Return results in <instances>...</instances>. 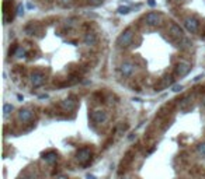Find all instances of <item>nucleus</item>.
<instances>
[{
	"label": "nucleus",
	"instance_id": "1",
	"mask_svg": "<svg viewBox=\"0 0 205 179\" xmlns=\"http://www.w3.org/2000/svg\"><path fill=\"white\" fill-rule=\"evenodd\" d=\"M134 39V30L132 28H126L119 34V37L117 38V45L121 48H126L129 46L131 42Z\"/></svg>",
	"mask_w": 205,
	"mask_h": 179
},
{
	"label": "nucleus",
	"instance_id": "2",
	"mask_svg": "<svg viewBox=\"0 0 205 179\" xmlns=\"http://www.w3.org/2000/svg\"><path fill=\"white\" fill-rule=\"evenodd\" d=\"M90 158H92V151H90V148H80V150H77V153H76V160H77L79 164L87 165L89 161H90Z\"/></svg>",
	"mask_w": 205,
	"mask_h": 179
},
{
	"label": "nucleus",
	"instance_id": "3",
	"mask_svg": "<svg viewBox=\"0 0 205 179\" xmlns=\"http://www.w3.org/2000/svg\"><path fill=\"white\" fill-rule=\"evenodd\" d=\"M184 27H185V30L191 34H195V32L198 31V28H200V21L194 18V17H187L185 20H184Z\"/></svg>",
	"mask_w": 205,
	"mask_h": 179
},
{
	"label": "nucleus",
	"instance_id": "4",
	"mask_svg": "<svg viewBox=\"0 0 205 179\" xmlns=\"http://www.w3.org/2000/svg\"><path fill=\"white\" fill-rule=\"evenodd\" d=\"M90 118H92V121L94 122V123H105L108 119V115L105 111H102V109H96V111L92 112V115H90Z\"/></svg>",
	"mask_w": 205,
	"mask_h": 179
},
{
	"label": "nucleus",
	"instance_id": "5",
	"mask_svg": "<svg viewBox=\"0 0 205 179\" xmlns=\"http://www.w3.org/2000/svg\"><path fill=\"white\" fill-rule=\"evenodd\" d=\"M30 81H31V84L33 87H41V85L45 83V74L41 73V71H33L31 76H30Z\"/></svg>",
	"mask_w": 205,
	"mask_h": 179
},
{
	"label": "nucleus",
	"instance_id": "6",
	"mask_svg": "<svg viewBox=\"0 0 205 179\" xmlns=\"http://www.w3.org/2000/svg\"><path fill=\"white\" fill-rule=\"evenodd\" d=\"M190 70H191V64L188 62H178L177 66H176V76L177 77H184V76L188 74Z\"/></svg>",
	"mask_w": 205,
	"mask_h": 179
},
{
	"label": "nucleus",
	"instance_id": "7",
	"mask_svg": "<svg viewBox=\"0 0 205 179\" xmlns=\"http://www.w3.org/2000/svg\"><path fill=\"white\" fill-rule=\"evenodd\" d=\"M162 20V16L159 14V13H155V11H150V13H148L145 16V21L148 25H157L159 22Z\"/></svg>",
	"mask_w": 205,
	"mask_h": 179
},
{
	"label": "nucleus",
	"instance_id": "8",
	"mask_svg": "<svg viewBox=\"0 0 205 179\" xmlns=\"http://www.w3.org/2000/svg\"><path fill=\"white\" fill-rule=\"evenodd\" d=\"M169 31H170V34H172L174 38H178V39H183L184 38V32L183 30H181V27L177 25V24H170V27H169Z\"/></svg>",
	"mask_w": 205,
	"mask_h": 179
},
{
	"label": "nucleus",
	"instance_id": "9",
	"mask_svg": "<svg viewBox=\"0 0 205 179\" xmlns=\"http://www.w3.org/2000/svg\"><path fill=\"white\" fill-rule=\"evenodd\" d=\"M33 116H34L33 111H30V109H27V108H23V109L18 111V119H20L21 122H24V123L31 121Z\"/></svg>",
	"mask_w": 205,
	"mask_h": 179
},
{
	"label": "nucleus",
	"instance_id": "10",
	"mask_svg": "<svg viewBox=\"0 0 205 179\" xmlns=\"http://www.w3.org/2000/svg\"><path fill=\"white\" fill-rule=\"evenodd\" d=\"M83 42H84L86 46H93V45L97 43V35H96L94 32H92V31L86 32V35H84V38H83Z\"/></svg>",
	"mask_w": 205,
	"mask_h": 179
},
{
	"label": "nucleus",
	"instance_id": "11",
	"mask_svg": "<svg viewBox=\"0 0 205 179\" xmlns=\"http://www.w3.org/2000/svg\"><path fill=\"white\" fill-rule=\"evenodd\" d=\"M134 69H135L134 63H131V62H124V63L121 64V73H122L124 77H129L131 74L134 73Z\"/></svg>",
	"mask_w": 205,
	"mask_h": 179
},
{
	"label": "nucleus",
	"instance_id": "12",
	"mask_svg": "<svg viewBox=\"0 0 205 179\" xmlns=\"http://www.w3.org/2000/svg\"><path fill=\"white\" fill-rule=\"evenodd\" d=\"M60 106H62V109H65V111H73L76 108V101L73 98H66L60 102Z\"/></svg>",
	"mask_w": 205,
	"mask_h": 179
},
{
	"label": "nucleus",
	"instance_id": "13",
	"mask_svg": "<svg viewBox=\"0 0 205 179\" xmlns=\"http://www.w3.org/2000/svg\"><path fill=\"white\" fill-rule=\"evenodd\" d=\"M44 160L47 161V162L49 164H52V162H56V160H58V155H56V153H48V154H45L44 155Z\"/></svg>",
	"mask_w": 205,
	"mask_h": 179
},
{
	"label": "nucleus",
	"instance_id": "14",
	"mask_svg": "<svg viewBox=\"0 0 205 179\" xmlns=\"http://www.w3.org/2000/svg\"><path fill=\"white\" fill-rule=\"evenodd\" d=\"M13 109H14V106L11 105V104H4V105H3V116H4V118L10 116Z\"/></svg>",
	"mask_w": 205,
	"mask_h": 179
},
{
	"label": "nucleus",
	"instance_id": "15",
	"mask_svg": "<svg viewBox=\"0 0 205 179\" xmlns=\"http://www.w3.org/2000/svg\"><path fill=\"white\" fill-rule=\"evenodd\" d=\"M190 104H191V97H185V98H183L181 102H180V108H181V109H185L187 105H190Z\"/></svg>",
	"mask_w": 205,
	"mask_h": 179
},
{
	"label": "nucleus",
	"instance_id": "16",
	"mask_svg": "<svg viewBox=\"0 0 205 179\" xmlns=\"http://www.w3.org/2000/svg\"><path fill=\"white\" fill-rule=\"evenodd\" d=\"M20 179H35V174H34L33 171H25V172L21 175Z\"/></svg>",
	"mask_w": 205,
	"mask_h": 179
},
{
	"label": "nucleus",
	"instance_id": "17",
	"mask_svg": "<svg viewBox=\"0 0 205 179\" xmlns=\"http://www.w3.org/2000/svg\"><path fill=\"white\" fill-rule=\"evenodd\" d=\"M118 14H128L131 11V7L129 6H121V7H118Z\"/></svg>",
	"mask_w": 205,
	"mask_h": 179
},
{
	"label": "nucleus",
	"instance_id": "18",
	"mask_svg": "<svg viewBox=\"0 0 205 179\" xmlns=\"http://www.w3.org/2000/svg\"><path fill=\"white\" fill-rule=\"evenodd\" d=\"M35 31H37V30H35L34 24H28V25L25 27V32H27L28 35H34V34H35Z\"/></svg>",
	"mask_w": 205,
	"mask_h": 179
},
{
	"label": "nucleus",
	"instance_id": "19",
	"mask_svg": "<svg viewBox=\"0 0 205 179\" xmlns=\"http://www.w3.org/2000/svg\"><path fill=\"white\" fill-rule=\"evenodd\" d=\"M14 56H16V58H24V56H25V51H24L23 48H17Z\"/></svg>",
	"mask_w": 205,
	"mask_h": 179
},
{
	"label": "nucleus",
	"instance_id": "20",
	"mask_svg": "<svg viewBox=\"0 0 205 179\" xmlns=\"http://www.w3.org/2000/svg\"><path fill=\"white\" fill-rule=\"evenodd\" d=\"M197 151L201 154V155H205V143H200L197 146Z\"/></svg>",
	"mask_w": 205,
	"mask_h": 179
},
{
	"label": "nucleus",
	"instance_id": "21",
	"mask_svg": "<svg viewBox=\"0 0 205 179\" xmlns=\"http://www.w3.org/2000/svg\"><path fill=\"white\" fill-rule=\"evenodd\" d=\"M172 84H173V77H166L164 81H163L162 87H169V85H172Z\"/></svg>",
	"mask_w": 205,
	"mask_h": 179
},
{
	"label": "nucleus",
	"instance_id": "22",
	"mask_svg": "<svg viewBox=\"0 0 205 179\" xmlns=\"http://www.w3.org/2000/svg\"><path fill=\"white\" fill-rule=\"evenodd\" d=\"M181 41H183V43H181V49H185V48H188L190 45H191V42H190L188 39H187V38H183V39H181Z\"/></svg>",
	"mask_w": 205,
	"mask_h": 179
},
{
	"label": "nucleus",
	"instance_id": "23",
	"mask_svg": "<svg viewBox=\"0 0 205 179\" xmlns=\"http://www.w3.org/2000/svg\"><path fill=\"white\" fill-rule=\"evenodd\" d=\"M23 13H24V6H23V3H20L17 6V16H23Z\"/></svg>",
	"mask_w": 205,
	"mask_h": 179
},
{
	"label": "nucleus",
	"instance_id": "24",
	"mask_svg": "<svg viewBox=\"0 0 205 179\" xmlns=\"http://www.w3.org/2000/svg\"><path fill=\"white\" fill-rule=\"evenodd\" d=\"M89 3L92 6H98V4H101L102 3V0H89Z\"/></svg>",
	"mask_w": 205,
	"mask_h": 179
},
{
	"label": "nucleus",
	"instance_id": "25",
	"mask_svg": "<svg viewBox=\"0 0 205 179\" xmlns=\"http://www.w3.org/2000/svg\"><path fill=\"white\" fill-rule=\"evenodd\" d=\"M181 90H183L181 85H174V87H173V91H174V92H180Z\"/></svg>",
	"mask_w": 205,
	"mask_h": 179
},
{
	"label": "nucleus",
	"instance_id": "26",
	"mask_svg": "<svg viewBox=\"0 0 205 179\" xmlns=\"http://www.w3.org/2000/svg\"><path fill=\"white\" fill-rule=\"evenodd\" d=\"M86 179H97V178H96L94 175H92V174H87L86 175Z\"/></svg>",
	"mask_w": 205,
	"mask_h": 179
},
{
	"label": "nucleus",
	"instance_id": "27",
	"mask_svg": "<svg viewBox=\"0 0 205 179\" xmlns=\"http://www.w3.org/2000/svg\"><path fill=\"white\" fill-rule=\"evenodd\" d=\"M72 3V0H62V4H69Z\"/></svg>",
	"mask_w": 205,
	"mask_h": 179
},
{
	"label": "nucleus",
	"instance_id": "28",
	"mask_svg": "<svg viewBox=\"0 0 205 179\" xmlns=\"http://www.w3.org/2000/svg\"><path fill=\"white\" fill-rule=\"evenodd\" d=\"M148 4H149V6H155V0H148Z\"/></svg>",
	"mask_w": 205,
	"mask_h": 179
},
{
	"label": "nucleus",
	"instance_id": "29",
	"mask_svg": "<svg viewBox=\"0 0 205 179\" xmlns=\"http://www.w3.org/2000/svg\"><path fill=\"white\" fill-rule=\"evenodd\" d=\"M45 98H48V95H41L39 97V100H45Z\"/></svg>",
	"mask_w": 205,
	"mask_h": 179
},
{
	"label": "nucleus",
	"instance_id": "30",
	"mask_svg": "<svg viewBox=\"0 0 205 179\" xmlns=\"http://www.w3.org/2000/svg\"><path fill=\"white\" fill-rule=\"evenodd\" d=\"M201 77H202V76H201V74H200V76H197V77H195V79H194V81H198V80H200Z\"/></svg>",
	"mask_w": 205,
	"mask_h": 179
}]
</instances>
